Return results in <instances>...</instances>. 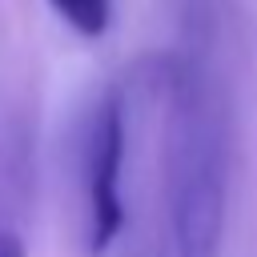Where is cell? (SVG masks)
Wrapping results in <instances>:
<instances>
[{"mask_svg":"<svg viewBox=\"0 0 257 257\" xmlns=\"http://www.w3.org/2000/svg\"><path fill=\"white\" fill-rule=\"evenodd\" d=\"M0 257H28L24 245H20V237L12 229H0Z\"/></svg>","mask_w":257,"mask_h":257,"instance_id":"cell-4","label":"cell"},{"mask_svg":"<svg viewBox=\"0 0 257 257\" xmlns=\"http://www.w3.org/2000/svg\"><path fill=\"white\" fill-rule=\"evenodd\" d=\"M124 229V108L108 96L96 108L84 161V245L92 257L108 253Z\"/></svg>","mask_w":257,"mask_h":257,"instance_id":"cell-2","label":"cell"},{"mask_svg":"<svg viewBox=\"0 0 257 257\" xmlns=\"http://www.w3.org/2000/svg\"><path fill=\"white\" fill-rule=\"evenodd\" d=\"M52 12L84 40H96L112 24V0H48Z\"/></svg>","mask_w":257,"mask_h":257,"instance_id":"cell-3","label":"cell"},{"mask_svg":"<svg viewBox=\"0 0 257 257\" xmlns=\"http://www.w3.org/2000/svg\"><path fill=\"white\" fill-rule=\"evenodd\" d=\"M169 225L177 257H221L225 157L197 84H181L169 124Z\"/></svg>","mask_w":257,"mask_h":257,"instance_id":"cell-1","label":"cell"}]
</instances>
